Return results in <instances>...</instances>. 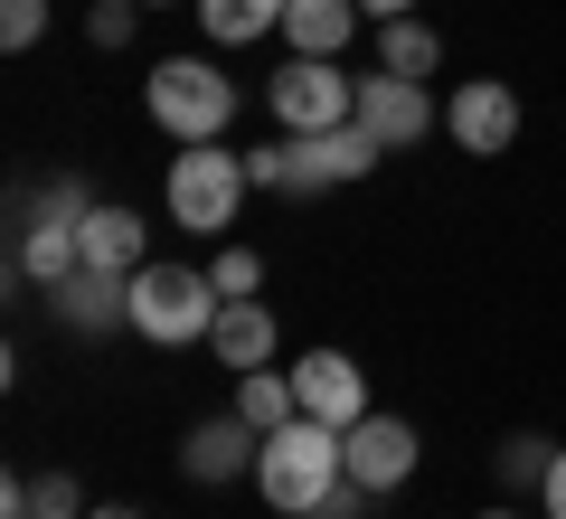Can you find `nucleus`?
Listing matches in <instances>:
<instances>
[{"label": "nucleus", "instance_id": "obj_1", "mask_svg": "<svg viewBox=\"0 0 566 519\" xmlns=\"http://www.w3.org/2000/svg\"><path fill=\"white\" fill-rule=\"evenodd\" d=\"M340 481H349V454H340V425H322V416L274 425V435H264V454H255V491L274 500L283 519H312Z\"/></svg>", "mask_w": 566, "mask_h": 519}, {"label": "nucleus", "instance_id": "obj_2", "mask_svg": "<svg viewBox=\"0 0 566 519\" xmlns=\"http://www.w3.org/2000/svg\"><path fill=\"white\" fill-rule=\"evenodd\" d=\"M387 142L368 133V123H331V133H283L274 152H245V180L255 189H293V199H312V189H340V180H368L378 170Z\"/></svg>", "mask_w": 566, "mask_h": 519}, {"label": "nucleus", "instance_id": "obj_3", "mask_svg": "<svg viewBox=\"0 0 566 519\" xmlns=\"http://www.w3.org/2000/svg\"><path fill=\"white\" fill-rule=\"evenodd\" d=\"M227 312V293L199 274V264H142L133 274V331L161 340V350H189V340H208Z\"/></svg>", "mask_w": 566, "mask_h": 519}, {"label": "nucleus", "instance_id": "obj_4", "mask_svg": "<svg viewBox=\"0 0 566 519\" xmlns=\"http://www.w3.org/2000/svg\"><path fill=\"white\" fill-rule=\"evenodd\" d=\"M142 104H151V123H161L170 142H218L227 123H237V85L208 58H161L142 76Z\"/></svg>", "mask_w": 566, "mask_h": 519}, {"label": "nucleus", "instance_id": "obj_5", "mask_svg": "<svg viewBox=\"0 0 566 519\" xmlns=\"http://www.w3.org/2000/svg\"><path fill=\"white\" fill-rule=\"evenodd\" d=\"M245 152H218V142H189L180 160H170V227H189V237H218V227H237V199H245Z\"/></svg>", "mask_w": 566, "mask_h": 519}, {"label": "nucleus", "instance_id": "obj_6", "mask_svg": "<svg viewBox=\"0 0 566 519\" xmlns=\"http://www.w3.org/2000/svg\"><path fill=\"white\" fill-rule=\"evenodd\" d=\"M274 123L283 133H331V123H359V76H340L331 58H293L274 76Z\"/></svg>", "mask_w": 566, "mask_h": 519}, {"label": "nucleus", "instance_id": "obj_7", "mask_svg": "<svg viewBox=\"0 0 566 519\" xmlns=\"http://www.w3.org/2000/svg\"><path fill=\"white\" fill-rule=\"evenodd\" d=\"M85 208H95V199H85V180H57L39 208H29V227H20V274H29V283H66V274L85 264V256H76Z\"/></svg>", "mask_w": 566, "mask_h": 519}, {"label": "nucleus", "instance_id": "obj_8", "mask_svg": "<svg viewBox=\"0 0 566 519\" xmlns=\"http://www.w3.org/2000/svg\"><path fill=\"white\" fill-rule=\"evenodd\" d=\"M444 133L463 142L472 160L510 152V142H520V95H510L501 76H472V85H453V104H444Z\"/></svg>", "mask_w": 566, "mask_h": 519}, {"label": "nucleus", "instance_id": "obj_9", "mask_svg": "<svg viewBox=\"0 0 566 519\" xmlns=\"http://www.w3.org/2000/svg\"><path fill=\"white\" fill-rule=\"evenodd\" d=\"M293 397H303V416L340 425V435L368 416V378H359V360H340V350H303V360H293Z\"/></svg>", "mask_w": 566, "mask_h": 519}, {"label": "nucleus", "instance_id": "obj_10", "mask_svg": "<svg viewBox=\"0 0 566 519\" xmlns=\"http://www.w3.org/2000/svg\"><path fill=\"white\" fill-rule=\"evenodd\" d=\"M340 454H349V481H359V491H397V481L416 473V425L406 416H359L340 435Z\"/></svg>", "mask_w": 566, "mask_h": 519}, {"label": "nucleus", "instance_id": "obj_11", "mask_svg": "<svg viewBox=\"0 0 566 519\" xmlns=\"http://www.w3.org/2000/svg\"><path fill=\"white\" fill-rule=\"evenodd\" d=\"M359 123L387 142V152H406V142L434 133V104H424L416 76H387V66H378V76H359Z\"/></svg>", "mask_w": 566, "mask_h": 519}, {"label": "nucleus", "instance_id": "obj_12", "mask_svg": "<svg viewBox=\"0 0 566 519\" xmlns=\"http://www.w3.org/2000/svg\"><path fill=\"white\" fill-rule=\"evenodd\" d=\"M255 454H264V435L245 416H208L199 435L180 444V473L189 481H237V473H255Z\"/></svg>", "mask_w": 566, "mask_h": 519}, {"label": "nucleus", "instance_id": "obj_13", "mask_svg": "<svg viewBox=\"0 0 566 519\" xmlns=\"http://www.w3.org/2000/svg\"><path fill=\"white\" fill-rule=\"evenodd\" d=\"M48 293H57L66 331H114V321H133V274H95V264H76V274L48 283Z\"/></svg>", "mask_w": 566, "mask_h": 519}, {"label": "nucleus", "instance_id": "obj_14", "mask_svg": "<svg viewBox=\"0 0 566 519\" xmlns=\"http://www.w3.org/2000/svg\"><path fill=\"white\" fill-rule=\"evenodd\" d=\"M142 237H151V227H142L133 208H85L76 256L95 264V274H142Z\"/></svg>", "mask_w": 566, "mask_h": 519}, {"label": "nucleus", "instance_id": "obj_15", "mask_svg": "<svg viewBox=\"0 0 566 519\" xmlns=\"http://www.w3.org/2000/svg\"><path fill=\"white\" fill-rule=\"evenodd\" d=\"M208 350H218L227 369H274V312H264V302H227L218 312V331H208Z\"/></svg>", "mask_w": 566, "mask_h": 519}, {"label": "nucleus", "instance_id": "obj_16", "mask_svg": "<svg viewBox=\"0 0 566 519\" xmlns=\"http://www.w3.org/2000/svg\"><path fill=\"white\" fill-rule=\"evenodd\" d=\"M349 29H359V0H293V10H283V39H293V58H340Z\"/></svg>", "mask_w": 566, "mask_h": 519}, {"label": "nucleus", "instance_id": "obj_17", "mask_svg": "<svg viewBox=\"0 0 566 519\" xmlns=\"http://www.w3.org/2000/svg\"><path fill=\"white\" fill-rule=\"evenodd\" d=\"M189 10H199V29H208L218 48H255L264 29H283L293 0H189Z\"/></svg>", "mask_w": 566, "mask_h": 519}, {"label": "nucleus", "instance_id": "obj_18", "mask_svg": "<svg viewBox=\"0 0 566 519\" xmlns=\"http://www.w3.org/2000/svg\"><path fill=\"white\" fill-rule=\"evenodd\" d=\"M378 66L387 76H434V66H444V39H434V29L424 20H378Z\"/></svg>", "mask_w": 566, "mask_h": 519}, {"label": "nucleus", "instance_id": "obj_19", "mask_svg": "<svg viewBox=\"0 0 566 519\" xmlns=\"http://www.w3.org/2000/svg\"><path fill=\"white\" fill-rule=\"evenodd\" d=\"M0 510H29V519H85V491L66 473H10L0 481Z\"/></svg>", "mask_w": 566, "mask_h": 519}, {"label": "nucleus", "instance_id": "obj_20", "mask_svg": "<svg viewBox=\"0 0 566 519\" xmlns=\"http://www.w3.org/2000/svg\"><path fill=\"white\" fill-rule=\"evenodd\" d=\"M237 416L255 425V435H274V425L303 416V397H293V378H274V369H245L237 378Z\"/></svg>", "mask_w": 566, "mask_h": 519}, {"label": "nucleus", "instance_id": "obj_21", "mask_svg": "<svg viewBox=\"0 0 566 519\" xmlns=\"http://www.w3.org/2000/svg\"><path fill=\"white\" fill-rule=\"evenodd\" d=\"M547 473H557V444L547 435H510L501 444V481L510 491H547Z\"/></svg>", "mask_w": 566, "mask_h": 519}, {"label": "nucleus", "instance_id": "obj_22", "mask_svg": "<svg viewBox=\"0 0 566 519\" xmlns=\"http://www.w3.org/2000/svg\"><path fill=\"white\" fill-rule=\"evenodd\" d=\"M208 283H218L227 302H255V283H264V256H255V246H218V256H208Z\"/></svg>", "mask_w": 566, "mask_h": 519}, {"label": "nucleus", "instance_id": "obj_23", "mask_svg": "<svg viewBox=\"0 0 566 519\" xmlns=\"http://www.w3.org/2000/svg\"><path fill=\"white\" fill-rule=\"evenodd\" d=\"M39 39H48V0H0V48H10V58H29Z\"/></svg>", "mask_w": 566, "mask_h": 519}, {"label": "nucleus", "instance_id": "obj_24", "mask_svg": "<svg viewBox=\"0 0 566 519\" xmlns=\"http://www.w3.org/2000/svg\"><path fill=\"white\" fill-rule=\"evenodd\" d=\"M133 20H142V0H95V10H85V39L123 48V39H133Z\"/></svg>", "mask_w": 566, "mask_h": 519}, {"label": "nucleus", "instance_id": "obj_25", "mask_svg": "<svg viewBox=\"0 0 566 519\" xmlns=\"http://www.w3.org/2000/svg\"><path fill=\"white\" fill-rule=\"evenodd\" d=\"M359 500H368L359 481H340V491H331V500H322V510H312V519H359Z\"/></svg>", "mask_w": 566, "mask_h": 519}, {"label": "nucleus", "instance_id": "obj_26", "mask_svg": "<svg viewBox=\"0 0 566 519\" xmlns=\"http://www.w3.org/2000/svg\"><path fill=\"white\" fill-rule=\"evenodd\" d=\"M538 500H547V519H566V444H557V473H547V491H538Z\"/></svg>", "mask_w": 566, "mask_h": 519}, {"label": "nucleus", "instance_id": "obj_27", "mask_svg": "<svg viewBox=\"0 0 566 519\" xmlns=\"http://www.w3.org/2000/svg\"><path fill=\"white\" fill-rule=\"evenodd\" d=\"M359 20H416V0H359Z\"/></svg>", "mask_w": 566, "mask_h": 519}, {"label": "nucleus", "instance_id": "obj_28", "mask_svg": "<svg viewBox=\"0 0 566 519\" xmlns=\"http://www.w3.org/2000/svg\"><path fill=\"white\" fill-rule=\"evenodd\" d=\"M85 519H142V510H85Z\"/></svg>", "mask_w": 566, "mask_h": 519}, {"label": "nucleus", "instance_id": "obj_29", "mask_svg": "<svg viewBox=\"0 0 566 519\" xmlns=\"http://www.w3.org/2000/svg\"><path fill=\"white\" fill-rule=\"evenodd\" d=\"M482 519H520V510H482Z\"/></svg>", "mask_w": 566, "mask_h": 519}, {"label": "nucleus", "instance_id": "obj_30", "mask_svg": "<svg viewBox=\"0 0 566 519\" xmlns=\"http://www.w3.org/2000/svg\"><path fill=\"white\" fill-rule=\"evenodd\" d=\"M0 519H29V510H0Z\"/></svg>", "mask_w": 566, "mask_h": 519}, {"label": "nucleus", "instance_id": "obj_31", "mask_svg": "<svg viewBox=\"0 0 566 519\" xmlns=\"http://www.w3.org/2000/svg\"><path fill=\"white\" fill-rule=\"evenodd\" d=\"M142 10H161V0H142Z\"/></svg>", "mask_w": 566, "mask_h": 519}]
</instances>
